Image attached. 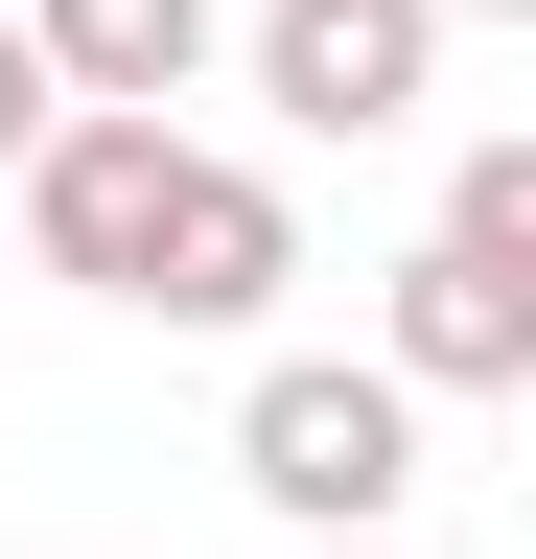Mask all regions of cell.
<instances>
[{
	"label": "cell",
	"mask_w": 536,
	"mask_h": 559,
	"mask_svg": "<svg viewBox=\"0 0 536 559\" xmlns=\"http://www.w3.org/2000/svg\"><path fill=\"white\" fill-rule=\"evenodd\" d=\"M443 24H536V0H443Z\"/></svg>",
	"instance_id": "cell-9"
},
{
	"label": "cell",
	"mask_w": 536,
	"mask_h": 559,
	"mask_svg": "<svg viewBox=\"0 0 536 559\" xmlns=\"http://www.w3.org/2000/svg\"><path fill=\"white\" fill-rule=\"evenodd\" d=\"M303 559H396V536H303Z\"/></svg>",
	"instance_id": "cell-10"
},
{
	"label": "cell",
	"mask_w": 536,
	"mask_h": 559,
	"mask_svg": "<svg viewBox=\"0 0 536 559\" xmlns=\"http://www.w3.org/2000/svg\"><path fill=\"white\" fill-rule=\"evenodd\" d=\"M24 47H47V94H94V117H164L187 70H211V0H24Z\"/></svg>",
	"instance_id": "cell-6"
},
{
	"label": "cell",
	"mask_w": 536,
	"mask_h": 559,
	"mask_svg": "<svg viewBox=\"0 0 536 559\" xmlns=\"http://www.w3.org/2000/svg\"><path fill=\"white\" fill-rule=\"evenodd\" d=\"M281 280H303V210L187 140V187H164V234H141V326H257Z\"/></svg>",
	"instance_id": "cell-4"
},
{
	"label": "cell",
	"mask_w": 536,
	"mask_h": 559,
	"mask_svg": "<svg viewBox=\"0 0 536 559\" xmlns=\"http://www.w3.org/2000/svg\"><path fill=\"white\" fill-rule=\"evenodd\" d=\"M234 466H257V513H303V536H396V489H420V396L350 373V349H281V373L234 396Z\"/></svg>",
	"instance_id": "cell-1"
},
{
	"label": "cell",
	"mask_w": 536,
	"mask_h": 559,
	"mask_svg": "<svg viewBox=\"0 0 536 559\" xmlns=\"http://www.w3.org/2000/svg\"><path fill=\"white\" fill-rule=\"evenodd\" d=\"M443 257H513V280H536V117H490V140L443 164Z\"/></svg>",
	"instance_id": "cell-7"
},
{
	"label": "cell",
	"mask_w": 536,
	"mask_h": 559,
	"mask_svg": "<svg viewBox=\"0 0 536 559\" xmlns=\"http://www.w3.org/2000/svg\"><path fill=\"white\" fill-rule=\"evenodd\" d=\"M164 187H187V140L71 94V117L24 140V257H47V280H94V304H141V234H164Z\"/></svg>",
	"instance_id": "cell-2"
},
{
	"label": "cell",
	"mask_w": 536,
	"mask_h": 559,
	"mask_svg": "<svg viewBox=\"0 0 536 559\" xmlns=\"http://www.w3.org/2000/svg\"><path fill=\"white\" fill-rule=\"evenodd\" d=\"M373 373H396V396H536V280L420 234V257H396V349H373Z\"/></svg>",
	"instance_id": "cell-5"
},
{
	"label": "cell",
	"mask_w": 536,
	"mask_h": 559,
	"mask_svg": "<svg viewBox=\"0 0 536 559\" xmlns=\"http://www.w3.org/2000/svg\"><path fill=\"white\" fill-rule=\"evenodd\" d=\"M47 117H71V94H47V47H24V0H0V187H24V140Z\"/></svg>",
	"instance_id": "cell-8"
},
{
	"label": "cell",
	"mask_w": 536,
	"mask_h": 559,
	"mask_svg": "<svg viewBox=\"0 0 536 559\" xmlns=\"http://www.w3.org/2000/svg\"><path fill=\"white\" fill-rule=\"evenodd\" d=\"M420 70H443V0H257V94L303 140H396Z\"/></svg>",
	"instance_id": "cell-3"
}]
</instances>
